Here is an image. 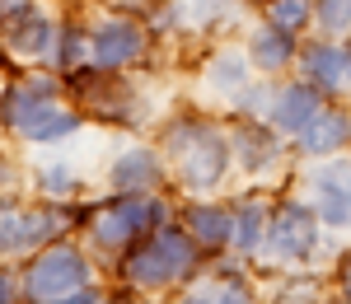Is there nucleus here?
I'll return each instance as SVG.
<instances>
[{
    "label": "nucleus",
    "mask_w": 351,
    "mask_h": 304,
    "mask_svg": "<svg viewBox=\"0 0 351 304\" xmlns=\"http://www.w3.org/2000/svg\"><path fill=\"white\" fill-rule=\"evenodd\" d=\"M80 286H84V262H80V253H71V249L43 253L24 281L28 304H56V300H66L71 290H80Z\"/></svg>",
    "instance_id": "nucleus-1"
},
{
    "label": "nucleus",
    "mask_w": 351,
    "mask_h": 304,
    "mask_svg": "<svg viewBox=\"0 0 351 304\" xmlns=\"http://www.w3.org/2000/svg\"><path fill=\"white\" fill-rule=\"evenodd\" d=\"M192 267V244L178 234V229H164V234H155L145 249L132 257V281H141V286H164V281L183 277Z\"/></svg>",
    "instance_id": "nucleus-2"
},
{
    "label": "nucleus",
    "mask_w": 351,
    "mask_h": 304,
    "mask_svg": "<svg viewBox=\"0 0 351 304\" xmlns=\"http://www.w3.org/2000/svg\"><path fill=\"white\" fill-rule=\"evenodd\" d=\"M0 112H5V122H10L14 131H24V136H38V127H43V122H52L56 112H61V108L52 103V80L14 84V89L5 94Z\"/></svg>",
    "instance_id": "nucleus-3"
},
{
    "label": "nucleus",
    "mask_w": 351,
    "mask_h": 304,
    "mask_svg": "<svg viewBox=\"0 0 351 304\" xmlns=\"http://www.w3.org/2000/svg\"><path fill=\"white\" fill-rule=\"evenodd\" d=\"M89 52H94V61H99L104 71L127 66V61L141 52V28L127 24V19H112V24H104L94 38H89Z\"/></svg>",
    "instance_id": "nucleus-4"
},
{
    "label": "nucleus",
    "mask_w": 351,
    "mask_h": 304,
    "mask_svg": "<svg viewBox=\"0 0 351 304\" xmlns=\"http://www.w3.org/2000/svg\"><path fill=\"white\" fill-rule=\"evenodd\" d=\"M300 75H309L314 89H337L342 75H351V56L337 42H314L309 52L300 56Z\"/></svg>",
    "instance_id": "nucleus-5"
},
{
    "label": "nucleus",
    "mask_w": 351,
    "mask_h": 304,
    "mask_svg": "<svg viewBox=\"0 0 351 304\" xmlns=\"http://www.w3.org/2000/svg\"><path fill=\"white\" fill-rule=\"evenodd\" d=\"M314 112H319L314 84H291V89L276 94V103H271V122H276L281 131H304V127L314 122Z\"/></svg>",
    "instance_id": "nucleus-6"
},
{
    "label": "nucleus",
    "mask_w": 351,
    "mask_h": 304,
    "mask_svg": "<svg viewBox=\"0 0 351 304\" xmlns=\"http://www.w3.org/2000/svg\"><path fill=\"white\" fill-rule=\"evenodd\" d=\"M56 229L52 216H5L0 220V253H28Z\"/></svg>",
    "instance_id": "nucleus-7"
},
{
    "label": "nucleus",
    "mask_w": 351,
    "mask_h": 304,
    "mask_svg": "<svg viewBox=\"0 0 351 304\" xmlns=\"http://www.w3.org/2000/svg\"><path fill=\"white\" fill-rule=\"evenodd\" d=\"M220 168H225V145L216 136H206V131H197V145L183 155V178L192 188H206V183H216Z\"/></svg>",
    "instance_id": "nucleus-8"
},
{
    "label": "nucleus",
    "mask_w": 351,
    "mask_h": 304,
    "mask_svg": "<svg viewBox=\"0 0 351 304\" xmlns=\"http://www.w3.org/2000/svg\"><path fill=\"white\" fill-rule=\"evenodd\" d=\"M145 216H155V211L141 206V201H122V206H112V211L99 216L94 239H99V244H122V239H132L136 229H145Z\"/></svg>",
    "instance_id": "nucleus-9"
},
{
    "label": "nucleus",
    "mask_w": 351,
    "mask_h": 304,
    "mask_svg": "<svg viewBox=\"0 0 351 304\" xmlns=\"http://www.w3.org/2000/svg\"><path fill=\"white\" fill-rule=\"evenodd\" d=\"M253 66H263V71H281V66H291V56H295V33L291 28H263V33H253Z\"/></svg>",
    "instance_id": "nucleus-10"
},
{
    "label": "nucleus",
    "mask_w": 351,
    "mask_h": 304,
    "mask_svg": "<svg viewBox=\"0 0 351 304\" xmlns=\"http://www.w3.org/2000/svg\"><path fill=\"white\" fill-rule=\"evenodd\" d=\"M347 117H342V112H314V122H309V127H304V131H300V136H304V150H314V155H324V150H337V145H342V140H347Z\"/></svg>",
    "instance_id": "nucleus-11"
},
{
    "label": "nucleus",
    "mask_w": 351,
    "mask_h": 304,
    "mask_svg": "<svg viewBox=\"0 0 351 304\" xmlns=\"http://www.w3.org/2000/svg\"><path fill=\"white\" fill-rule=\"evenodd\" d=\"M309 244H314V225H309V216H304V211H286V216L276 220V253L300 257V253H309Z\"/></svg>",
    "instance_id": "nucleus-12"
},
{
    "label": "nucleus",
    "mask_w": 351,
    "mask_h": 304,
    "mask_svg": "<svg viewBox=\"0 0 351 304\" xmlns=\"http://www.w3.org/2000/svg\"><path fill=\"white\" fill-rule=\"evenodd\" d=\"M10 47H14L19 56H43L47 47H52V24L38 19V14H33V19H19V24H14V38H10Z\"/></svg>",
    "instance_id": "nucleus-13"
},
{
    "label": "nucleus",
    "mask_w": 351,
    "mask_h": 304,
    "mask_svg": "<svg viewBox=\"0 0 351 304\" xmlns=\"http://www.w3.org/2000/svg\"><path fill=\"white\" fill-rule=\"evenodd\" d=\"M112 183H117L122 192H141V188H150V183H155V160L141 155V150H132L122 164L112 168Z\"/></svg>",
    "instance_id": "nucleus-14"
},
{
    "label": "nucleus",
    "mask_w": 351,
    "mask_h": 304,
    "mask_svg": "<svg viewBox=\"0 0 351 304\" xmlns=\"http://www.w3.org/2000/svg\"><path fill=\"white\" fill-rule=\"evenodd\" d=\"M188 220H192V234H197V239H206V244H225V239H230V216H225V211L192 206Z\"/></svg>",
    "instance_id": "nucleus-15"
},
{
    "label": "nucleus",
    "mask_w": 351,
    "mask_h": 304,
    "mask_svg": "<svg viewBox=\"0 0 351 304\" xmlns=\"http://www.w3.org/2000/svg\"><path fill=\"white\" fill-rule=\"evenodd\" d=\"M319 192H324V220L328 225H351V188H342L337 178L332 183L319 178Z\"/></svg>",
    "instance_id": "nucleus-16"
},
{
    "label": "nucleus",
    "mask_w": 351,
    "mask_h": 304,
    "mask_svg": "<svg viewBox=\"0 0 351 304\" xmlns=\"http://www.w3.org/2000/svg\"><path fill=\"white\" fill-rule=\"evenodd\" d=\"M267 19L276 28H291V33H295V28H304L309 19H314V5H309V0H271Z\"/></svg>",
    "instance_id": "nucleus-17"
},
{
    "label": "nucleus",
    "mask_w": 351,
    "mask_h": 304,
    "mask_svg": "<svg viewBox=\"0 0 351 304\" xmlns=\"http://www.w3.org/2000/svg\"><path fill=\"white\" fill-rule=\"evenodd\" d=\"M314 19L328 33H342V28H351V0H314Z\"/></svg>",
    "instance_id": "nucleus-18"
},
{
    "label": "nucleus",
    "mask_w": 351,
    "mask_h": 304,
    "mask_svg": "<svg viewBox=\"0 0 351 304\" xmlns=\"http://www.w3.org/2000/svg\"><path fill=\"white\" fill-rule=\"evenodd\" d=\"M258 225H263V211H248V216L239 220V249L243 253L258 249V239H263V229H258Z\"/></svg>",
    "instance_id": "nucleus-19"
},
{
    "label": "nucleus",
    "mask_w": 351,
    "mask_h": 304,
    "mask_svg": "<svg viewBox=\"0 0 351 304\" xmlns=\"http://www.w3.org/2000/svg\"><path fill=\"white\" fill-rule=\"evenodd\" d=\"M216 71H220V84H225V89H234V84L243 80V61H239V56H225Z\"/></svg>",
    "instance_id": "nucleus-20"
},
{
    "label": "nucleus",
    "mask_w": 351,
    "mask_h": 304,
    "mask_svg": "<svg viewBox=\"0 0 351 304\" xmlns=\"http://www.w3.org/2000/svg\"><path fill=\"white\" fill-rule=\"evenodd\" d=\"M267 140L263 136H243V164H263V160H267Z\"/></svg>",
    "instance_id": "nucleus-21"
},
{
    "label": "nucleus",
    "mask_w": 351,
    "mask_h": 304,
    "mask_svg": "<svg viewBox=\"0 0 351 304\" xmlns=\"http://www.w3.org/2000/svg\"><path fill=\"white\" fill-rule=\"evenodd\" d=\"M80 56V33H66V47H61V61H75Z\"/></svg>",
    "instance_id": "nucleus-22"
},
{
    "label": "nucleus",
    "mask_w": 351,
    "mask_h": 304,
    "mask_svg": "<svg viewBox=\"0 0 351 304\" xmlns=\"http://www.w3.org/2000/svg\"><path fill=\"white\" fill-rule=\"evenodd\" d=\"M47 183H52V192H71V173H61V168L47 173Z\"/></svg>",
    "instance_id": "nucleus-23"
},
{
    "label": "nucleus",
    "mask_w": 351,
    "mask_h": 304,
    "mask_svg": "<svg viewBox=\"0 0 351 304\" xmlns=\"http://www.w3.org/2000/svg\"><path fill=\"white\" fill-rule=\"evenodd\" d=\"M0 14L10 19V14H28V0H0Z\"/></svg>",
    "instance_id": "nucleus-24"
},
{
    "label": "nucleus",
    "mask_w": 351,
    "mask_h": 304,
    "mask_svg": "<svg viewBox=\"0 0 351 304\" xmlns=\"http://www.w3.org/2000/svg\"><path fill=\"white\" fill-rule=\"evenodd\" d=\"M0 304H14V281L0 272Z\"/></svg>",
    "instance_id": "nucleus-25"
},
{
    "label": "nucleus",
    "mask_w": 351,
    "mask_h": 304,
    "mask_svg": "<svg viewBox=\"0 0 351 304\" xmlns=\"http://www.w3.org/2000/svg\"><path fill=\"white\" fill-rule=\"evenodd\" d=\"M216 304H253V300H243L239 290H230V295H220V300H216Z\"/></svg>",
    "instance_id": "nucleus-26"
},
{
    "label": "nucleus",
    "mask_w": 351,
    "mask_h": 304,
    "mask_svg": "<svg viewBox=\"0 0 351 304\" xmlns=\"http://www.w3.org/2000/svg\"><path fill=\"white\" fill-rule=\"evenodd\" d=\"M56 304H66V300H56ZM71 304H94V300H89V295H75Z\"/></svg>",
    "instance_id": "nucleus-27"
},
{
    "label": "nucleus",
    "mask_w": 351,
    "mask_h": 304,
    "mask_svg": "<svg viewBox=\"0 0 351 304\" xmlns=\"http://www.w3.org/2000/svg\"><path fill=\"white\" fill-rule=\"evenodd\" d=\"M347 286H351V277H347Z\"/></svg>",
    "instance_id": "nucleus-28"
},
{
    "label": "nucleus",
    "mask_w": 351,
    "mask_h": 304,
    "mask_svg": "<svg viewBox=\"0 0 351 304\" xmlns=\"http://www.w3.org/2000/svg\"><path fill=\"white\" fill-rule=\"evenodd\" d=\"M347 56H351V52H347Z\"/></svg>",
    "instance_id": "nucleus-29"
}]
</instances>
